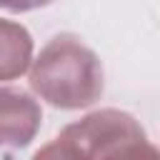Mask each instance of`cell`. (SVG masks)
<instances>
[{
  "label": "cell",
  "mask_w": 160,
  "mask_h": 160,
  "mask_svg": "<svg viewBox=\"0 0 160 160\" xmlns=\"http://www.w3.org/2000/svg\"><path fill=\"white\" fill-rule=\"evenodd\" d=\"M28 82L40 100L60 110L90 108L105 90L100 58L72 32H60L42 45L32 58Z\"/></svg>",
  "instance_id": "6da1fadb"
},
{
  "label": "cell",
  "mask_w": 160,
  "mask_h": 160,
  "mask_svg": "<svg viewBox=\"0 0 160 160\" xmlns=\"http://www.w3.org/2000/svg\"><path fill=\"white\" fill-rule=\"evenodd\" d=\"M58 142L68 160H160L140 120L118 108H102L65 125Z\"/></svg>",
  "instance_id": "7a4b0ae2"
},
{
  "label": "cell",
  "mask_w": 160,
  "mask_h": 160,
  "mask_svg": "<svg viewBox=\"0 0 160 160\" xmlns=\"http://www.w3.org/2000/svg\"><path fill=\"white\" fill-rule=\"evenodd\" d=\"M40 122L42 108L30 92L0 85V148H28L35 140Z\"/></svg>",
  "instance_id": "3957f363"
},
{
  "label": "cell",
  "mask_w": 160,
  "mask_h": 160,
  "mask_svg": "<svg viewBox=\"0 0 160 160\" xmlns=\"http://www.w3.org/2000/svg\"><path fill=\"white\" fill-rule=\"evenodd\" d=\"M32 65V35L25 25L0 18V80H18Z\"/></svg>",
  "instance_id": "277c9868"
},
{
  "label": "cell",
  "mask_w": 160,
  "mask_h": 160,
  "mask_svg": "<svg viewBox=\"0 0 160 160\" xmlns=\"http://www.w3.org/2000/svg\"><path fill=\"white\" fill-rule=\"evenodd\" d=\"M55 0H0V8L8 12H30L45 5H52Z\"/></svg>",
  "instance_id": "5b68a950"
},
{
  "label": "cell",
  "mask_w": 160,
  "mask_h": 160,
  "mask_svg": "<svg viewBox=\"0 0 160 160\" xmlns=\"http://www.w3.org/2000/svg\"><path fill=\"white\" fill-rule=\"evenodd\" d=\"M30 160H68V158H65V152H62V148H60V142H58V138H55V140L45 142Z\"/></svg>",
  "instance_id": "8992f818"
}]
</instances>
